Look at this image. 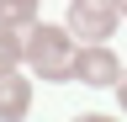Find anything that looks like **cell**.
Segmentation results:
<instances>
[{
	"instance_id": "cell-1",
	"label": "cell",
	"mask_w": 127,
	"mask_h": 122,
	"mask_svg": "<svg viewBox=\"0 0 127 122\" xmlns=\"http://www.w3.org/2000/svg\"><path fill=\"white\" fill-rule=\"evenodd\" d=\"M74 53H79V37L69 32V21L53 27V21H32L27 27V69L48 85H69L74 80Z\"/></svg>"
},
{
	"instance_id": "cell-2",
	"label": "cell",
	"mask_w": 127,
	"mask_h": 122,
	"mask_svg": "<svg viewBox=\"0 0 127 122\" xmlns=\"http://www.w3.org/2000/svg\"><path fill=\"white\" fill-rule=\"evenodd\" d=\"M122 21V0H69V32L79 42H106Z\"/></svg>"
},
{
	"instance_id": "cell-3",
	"label": "cell",
	"mask_w": 127,
	"mask_h": 122,
	"mask_svg": "<svg viewBox=\"0 0 127 122\" xmlns=\"http://www.w3.org/2000/svg\"><path fill=\"white\" fill-rule=\"evenodd\" d=\"M74 80H79V85L106 90V85H117V80H122V58L111 53L106 42H79V53H74Z\"/></svg>"
},
{
	"instance_id": "cell-4",
	"label": "cell",
	"mask_w": 127,
	"mask_h": 122,
	"mask_svg": "<svg viewBox=\"0 0 127 122\" xmlns=\"http://www.w3.org/2000/svg\"><path fill=\"white\" fill-rule=\"evenodd\" d=\"M32 112V80L16 69H0V122H21Z\"/></svg>"
},
{
	"instance_id": "cell-5",
	"label": "cell",
	"mask_w": 127,
	"mask_h": 122,
	"mask_svg": "<svg viewBox=\"0 0 127 122\" xmlns=\"http://www.w3.org/2000/svg\"><path fill=\"white\" fill-rule=\"evenodd\" d=\"M27 64V27H0V69Z\"/></svg>"
},
{
	"instance_id": "cell-6",
	"label": "cell",
	"mask_w": 127,
	"mask_h": 122,
	"mask_svg": "<svg viewBox=\"0 0 127 122\" xmlns=\"http://www.w3.org/2000/svg\"><path fill=\"white\" fill-rule=\"evenodd\" d=\"M42 0H0V27H32Z\"/></svg>"
},
{
	"instance_id": "cell-7",
	"label": "cell",
	"mask_w": 127,
	"mask_h": 122,
	"mask_svg": "<svg viewBox=\"0 0 127 122\" xmlns=\"http://www.w3.org/2000/svg\"><path fill=\"white\" fill-rule=\"evenodd\" d=\"M111 90H117V106H122V112H127V69H122V80H117V85H111Z\"/></svg>"
},
{
	"instance_id": "cell-8",
	"label": "cell",
	"mask_w": 127,
	"mask_h": 122,
	"mask_svg": "<svg viewBox=\"0 0 127 122\" xmlns=\"http://www.w3.org/2000/svg\"><path fill=\"white\" fill-rule=\"evenodd\" d=\"M122 16H127V0H122Z\"/></svg>"
}]
</instances>
